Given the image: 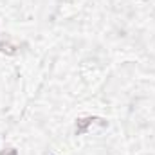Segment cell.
<instances>
[{"label":"cell","instance_id":"6da1fadb","mask_svg":"<svg viewBox=\"0 0 155 155\" xmlns=\"http://www.w3.org/2000/svg\"><path fill=\"white\" fill-rule=\"evenodd\" d=\"M92 123V119L90 117H87V119H81V121H78V124H76V132L78 134H81V132H85V128L88 126Z\"/></svg>","mask_w":155,"mask_h":155},{"label":"cell","instance_id":"7a4b0ae2","mask_svg":"<svg viewBox=\"0 0 155 155\" xmlns=\"http://www.w3.org/2000/svg\"><path fill=\"white\" fill-rule=\"evenodd\" d=\"M2 155H16V150H5Z\"/></svg>","mask_w":155,"mask_h":155}]
</instances>
